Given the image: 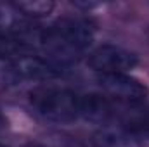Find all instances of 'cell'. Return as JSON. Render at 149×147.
<instances>
[{
  "mask_svg": "<svg viewBox=\"0 0 149 147\" xmlns=\"http://www.w3.org/2000/svg\"><path fill=\"white\" fill-rule=\"evenodd\" d=\"M30 104L42 118L64 125L80 118L81 95L63 87H37L30 92Z\"/></svg>",
  "mask_w": 149,
  "mask_h": 147,
  "instance_id": "obj_2",
  "label": "cell"
},
{
  "mask_svg": "<svg viewBox=\"0 0 149 147\" xmlns=\"http://www.w3.org/2000/svg\"><path fill=\"white\" fill-rule=\"evenodd\" d=\"M101 88L111 95L113 99H116L118 102H125V104H144V101L148 99L149 90L148 87L130 76L128 73H109V74H99L97 78Z\"/></svg>",
  "mask_w": 149,
  "mask_h": 147,
  "instance_id": "obj_4",
  "label": "cell"
},
{
  "mask_svg": "<svg viewBox=\"0 0 149 147\" xmlns=\"http://www.w3.org/2000/svg\"><path fill=\"white\" fill-rule=\"evenodd\" d=\"M114 119H118L123 130L130 132L132 135L149 137V109L142 107V104H125L114 106Z\"/></svg>",
  "mask_w": 149,
  "mask_h": 147,
  "instance_id": "obj_6",
  "label": "cell"
},
{
  "mask_svg": "<svg viewBox=\"0 0 149 147\" xmlns=\"http://www.w3.org/2000/svg\"><path fill=\"white\" fill-rule=\"evenodd\" d=\"M31 50H33V47L26 40L0 31V59L12 62L14 59L21 57V55L31 54Z\"/></svg>",
  "mask_w": 149,
  "mask_h": 147,
  "instance_id": "obj_9",
  "label": "cell"
},
{
  "mask_svg": "<svg viewBox=\"0 0 149 147\" xmlns=\"http://www.w3.org/2000/svg\"><path fill=\"white\" fill-rule=\"evenodd\" d=\"M92 42L94 28L88 21L80 17L57 19L50 28L43 30L38 38V45L43 47L49 61L61 69L76 62Z\"/></svg>",
  "mask_w": 149,
  "mask_h": 147,
  "instance_id": "obj_1",
  "label": "cell"
},
{
  "mask_svg": "<svg viewBox=\"0 0 149 147\" xmlns=\"http://www.w3.org/2000/svg\"><path fill=\"white\" fill-rule=\"evenodd\" d=\"M80 118L90 123L108 125L109 121L114 119V104H111L104 95H99V94L81 95Z\"/></svg>",
  "mask_w": 149,
  "mask_h": 147,
  "instance_id": "obj_7",
  "label": "cell"
},
{
  "mask_svg": "<svg viewBox=\"0 0 149 147\" xmlns=\"http://www.w3.org/2000/svg\"><path fill=\"white\" fill-rule=\"evenodd\" d=\"M14 5L28 19L47 17L56 7L52 0H19V2H14Z\"/></svg>",
  "mask_w": 149,
  "mask_h": 147,
  "instance_id": "obj_10",
  "label": "cell"
},
{
  "mask_svg": "<svg viewBox=\"0 0 149 147\" xmlns=\"http://www.w3.org/2000/svg\"><path fill=\"white\" fill-rule=\"evenodd\" d=\"M88 66L97 71L99 74H109V73H127L134 69L139 62L137 55L123 47L118 45H99L88 54L87 59Z\"/></svg>",
  "mask_w": 149,
  "mask_h": 147,
  "instance_id": "obj_3",
  "label": "cell"
},
{
  "mask_svg": "<svg viewBox=\"0 0 149 147\" xmlns=\"http://www.w3.org/2000/svg\"><path fill=\"white\" fill-rule=\"evenodd\" d=\"M10 68L17 76L33 81H49L63 74V69L57 68L54 62H50L47 57H40L33 54H26L14 59L10 62Z\"/></svg>",
  "mask_w": 149,
  "mask_h": 147,
  "instance_id": "obj_5",
  "label": "cell"
},
{
  "mask_svg": "<svg viewBox=\"0 0 149 147\" xmlns=\"http://www.w3.org/2000/svg\"><path fill=\"white\" fill-rule=\"evenodd\" d=\"M0 147H9V146H3V144H0Z\"/></svg>",
  "mask_w": 149,
  "mask_h": 147,
  "instance_id": "obj_11",
  "label": "cell"
},
{
  "mask_svg": "<svg viewBox=\"0 0 149 147\" xmlns=\"http://www.w3.org/2000/svg\"><path fill=\"white\" fill-rule=\"evenodd\" d=\"M94 147H142L139 139L121 126L104 125L92 135Z\"/></svg>",
  "mask_w": 149,
  "mask_h": 147,
  "instance_id": "obj_8",
  "label": "cell"
}]
</instances>
